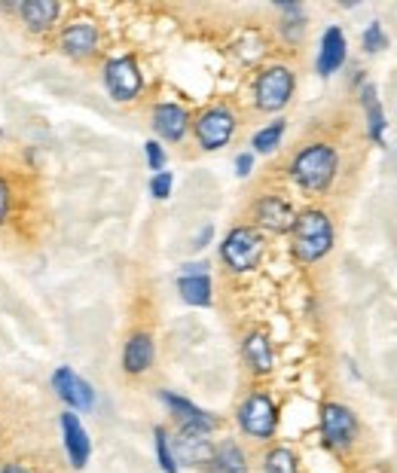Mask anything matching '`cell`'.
<instances>
[{"label": "cell", "mask_w": 397, "mask_h": 473, "mask_svg": "<svg viewBox=\"0 0 397 473\" xmlns=\"http://www.w3.org/2000/svg\"><path fill=\"white\" fill-rule=\"evenodd\" d=\"M339 168V156L331 143H309L291 162V177L306 193H324Z\"/></svg>", "instance_id": "1"}, {"label": "cell", "mask_w": 397, "mask_h": 473, "mask_svg": "<svg viewBox=\"0 0 397 473\" xmlns=\"http://www.w3.org/2000/svg\"><path fill=\"white\" fill-rule=\"evenodd\" d=\"M293 253L300 263H318L333 248V223L324 211H303L293 221Z\"/></svg>", "instance_id": "2"}, {"label": "cell", "mask_w": 397, "mask_h": 473, "mask_svg": "<svg viewBox=\"0 0 397 473\" xmlns=\"http://www.w3.org/2000/svg\"><path fill=\"white\" fill-rule=\"evenodd\" d=\"M236 422H238V428H242V434L251 437V440H260V443L272 440L278 430L276 400H272L266 391H251V394L238 403Z\"/></svg>", "instance_id": "3"}, {"label": "cell", "mask_w": 397, "mask_h": 473, "mask_svg": "<svg viewBox=\"0 0 397 473\" xmlns=\"http://www.w3.org/2000/svg\"><path fill=\"white\" fill-rule=\"evenodd\" d=\"M263 251H266L263 236L254 226H236L221 244V257L232 272L257 269L260 260H263Z\"/></svg>", "instance_id": "4"}, {"label": "cell", "mask_w": 397, "mask_h": 473, "mask_svg": "<svg viewBox=\"0 0 397 473\" xmlns=\"http://www.w3.org/2000/svg\"><path fill=\"white\" fill-rule=\"evenodd\" d=\"M321 437L333 452L352 449L358 440V415L342 403H324L321 407Z\"/></svg>", "instance_id": "5"}, {"label": "cell", "mask_w": 397, "mask_h": 473, "mask_svg": "<svg viewBox=\"0 0 397 473\" xmlns=\"http://www.w3.org/2000/svg\"><path fill=\"white\" fill-rule=\"evenodd\" d=\"M291 95H293V74H291V67H284V65L266 67L254 83V101L260 111H266V113L282 111L287 101H291Z\"/></svg>", "instance_id": "6"}, {"label": "cell", "mask_w": 397, "mask_h": 473, "mask_svg": "<svg viewBox=\"0 0 397 473\" xmlns=\"http://www.w3.org/2000/svg\"><path fill=\"white\" fill-rule=\"evenodd\" d=\"M105 86H107V92H111L113 101H135L141 95V89H144V77H141L138 61H135L132 56L107 61Z\"/></svg>", "instance_id": "7"}, {"label": "cell", "mask_w": 397, "mask_h": 473, "mask_svg": "<svg viewBox=\"0 0 397 473\" xmlns=\"http://www.w3.org/2000/svg\"><path fill=\"white\" fill-rule=\"evenodd\" d=\"M232 132H236V116L230 107H208L205 113H198L196 120V138L202 150H221L227 147Z\"/></svg>", "instance_id": "8"}, {"label": "cell", "mask_w": 397, "mask_h": 473, "mask_svg": "<svg viewBox=\"0 0 397 473\" xmlns=\"http://www.w3.org/2000/svg\"><path fill=\"white\" fill-rule=\"evenodd\" d=\"M101 46V34L98 25L89 22V19H74L71 25H65V31L58 34V50L74 61H86L98 52Z\"/></svg>", "instance_id": "9"}, {"label": "cell", "mask_w": 397, "mask_h": 473, "mask_svg": "<svg viewBox=\"0 0 397 473\" xmlns=\"http://www.w3.org/2000/svg\"><path fill=\"white\" fill-rule=\"evenodd\" d=\"M160 397H162V403L168 407V413L175 415V422H177V428L181 430H196V434H214L217 430V415H211V413H205V409H198L193 400H187V397H181V394H171V391H160Z\"/></svg>", "instance_id": "10"}, {"label": "cell", "mask_w": 397, "mask_h": 473, "mask_svg": "<svg viewBox=\"0 0 397 473\" xmlns=\"http://www.w3.org/2000/svg\"><path fill=\"white\" fill-rule=\"evenodd\" d=\"M171 449H175L177 468L187 464V468H211L214 464V443L208 440V434H196V430H181L171 437Z\"/></svg>", "instance_id": "11"}, {"label": "cell", "mask_w": 397, "mask_h": 473, "mask_svg": "<svg viewBox=\"0 0 397 473\" xmlns=\"http://www.w3.org/2000/svg\"><path fill=\"white\" fill-rule=\"evenodd\" d=\"M52 388H56V394L67 403L71 413H77V409L80 413H92L95 409L92 385H89L86 379H80L71 367H58L56 373H52Z\"/></svg>", "instance_id": "12"}, {"label": "cell", "mask_w": 397, "mask_h": 473, "mask_svg": "<svg viewBox=\"0 0 397 473\" xmlns=\"http://www.w3.org/2000/svg\"><path fill=\"white\" fill-rule=\"evenodd\" d=\"M61 424V440H65V452L67 458H71V468L83 470L89 464V458H92V440H89L83 422H80L77 413H71V409H65L58 418Z\"/></svg>", "instance_id": "13"}, {"label": "cell", "mask_w": 397, "mask_h": 473, "mask_svg": "<svg viewBox=\"0 0 397 473\" xmlns=\"http://www.w3.org/2000/svg\"><path fill=\"white\" fill-rule=\"evenodd\" d=\"M254 217H257V223L269 232H291L293 221H297L291 202H284L282 196H263L260 198V202L254 205Z\"/></svg>", "instance_id": "14"}, {"label": "cell", "mask_w": 397, "mask_h": 473, "mask_svg": "<svg viewBox=\"0 0 397 473\" xmlns=\"http://www.w3.org/2000/svg\"><path fill=\"white\" fill-rule=\"evenodd\" d=\"M153 358H156L153 336L144 333V330L128 336L126 348H122V369H126L128 376H144L150 367H153Z\"/></svg>", "instance_id": "15"}, {"label": "cell", "mask_w": 397, "mask_h": 473, "mask_svg": "<svg viewBox=\"0 0 397 473\" xmlns=\"http://www.w3.org/2000/svg\"><path fill=\"white\" fill-rule=\"evenodd\" d=\"M153 128H156L160 138L177 143V141H183V135H187V128H190V113L183 111L181 105H171V101H166V105H156Z\"/></svg>", "instance_id": "16"}, {"label": "cell", "mask_w": 397, "mask_h": 473, "mask_svg": "<svg viewBox=\"0 0 397 473\" xmlns=\"http://www.w3.org/2000/svg\"><path fill=\"white\" fill-rule=\"evenodd\" d=\"M16 10H19V19L25 22V28L34 34H46L61 16V6L56 0H22Z\"/></svg>", "instance_id": "17"}, {"label": "cell", "mask_w": 397, "mask_h": 473, "mask_svg": "<svg viewBox=\"0 0 397 473\" xmlns=\"http://www.w3.org/2000/svg\"><path fill=\"white\" fill-rule=\"evenodd\" d=\"M342 61H346V34H342V28H327L318 52V74L331 77L333 71L342 67Z\"/></svg>", "instance_id": "18"}, {"label": "cell", "mask_w": 397, "mask_h": 473, "mask_svg": "<svg viewBox=\"0 0 397 473\" xmlns=\"http://www.w3.org/2000/svg\"><path fill=\"white\" fill-rule=\"evenodd\" d=\"M242 354H245V363H248L254 376H269L272 373V363H276V358H272V345H269V339H266V333H248L245 336Z\"/></svg>", "instance_id": "19"}, {"label": "cell", "mask_w": 397, "mask_h": 473, "mask_svg": "<svg viewBox=\"0 0 397 473\" xmlns=\"http://www.w3.org/2000/svg\"><path fill=\"white\" fill-rule=\"evenodd\" d=\"M211 470L217 473H248V455L236 440H223L214 446V464Z\"/></svg>", "instance_id": "20"}, {"label": "cell", "mask_w": 397, "mask_h": 473, "mask_svg": "<svg viewBox=\"0 0 397 473\" xmlns=\"http://www.w3.org/2000/svg\"><path fill=\"white\" fill-rule=\"evenodd\" d=\"M263 473H300V458L291 446H272L260 464Z\"/></svg>", "instance_id": "21"}, {"label": "cell", "mask_w": 397, "mask_h": 473, "mask_svg": "<svg viewBox=\"0 0 397 473\" xmlns=\"http://www.w3.org/2000/svg\"><path fill=\"white\" fill-rule=\"evenodd\" d=\"M183 303L190 306H211V278L208 275H181L177 281Z\"/></svg>", "instance_id": "22"}, {"label": "cell", "mask_w": 397, "mask_h": 473, "mask_svg": "<svg viewBox=\"0 0 397 473\" xmlns=\"http://www.w3.org/2000/svg\"><path fill=\"white\" fill-rule=\"evenodd\" d=\"M361 101L367 105L370 138H373L376 143H382V128H385V116H382L379 101H376V89H373V86H364V92H361Z\"/></svg>", "instance_id": "23"}, {"label": "cell", "mask_w": 397, "mask_h": 473, "mask_svg": "<svg viewBox=\"0 0 397 473\" xmlns=\"http://www.w3.org/2000/svg\"><path fill=\"white\" fill-rule=\"evenodd\" d=\"M153 446H156V458H160L162 473H181V468H177V458H175V449H171V437L162 424L160 428H153Z\"/></svg>", "instance_id": "24"}, {"label": "cell", "mask_w": 397, "mask_h": 473, "mask_svg": "<svg viewBox=\"0 0 397 473\" xmlns=\"http://www.w3.org/2000/svg\"><path fill=\"white\" fill-rule=\"evenodd\" d=\"M282 135H284V120H276V122H269L266 128H260L251 143H254L257 153H272V150L282 143Z\"/></svg>", "instance_id": "25"}, {"label": "cell", "mask_w": 397, "mask_h": 473, "mask_svg": "<svg viewBox=\"0 0 397 473\" xmlns=\"http://www.w3.org/2000/svg\"><path fill=\"white\" fill-rule=\"evenodd\" d=\"M361 43H364V50H367V52H379V50H385V46H388V37H385V31H382V25H379V22L370 25V28L364 31V37H361Z\"/></svg>", "instance_id": "26"}, {"label": "cell", "mask_w": 397, "mask_h": 473, "mask_svg": "<svg viewBox=\"0 0 397 473\" xmlns=\"http://www.w3.org/2000/svg\"><path fill=\"white\" fill-rule=\"evenodd\" d=\"M144 150H147V162H150V168L160 174L162 166H166V150L160 147V141H147L144 143Z\"/></svg>", "instance_id": "27"}, {"label": "cell", "mask_w": 397, "mask_h": 473, "mask_svg": "<svg viewBox=\"0 0 397 473\" xmlns=\"http://www.w3.org/2000/svg\"><path fill=\"white\" fill-rule=\"evenodd\" d=\"M150 193H153L156 198H168V193H171V174L168 171H160V174L150 181Z\"/></svg>", "instance_id": "28"}, {"label": "cell", "mask_w": 397, "mask_h": 473, "mask_svg": "<svg viewBox=\"0 0 397 473\" xmlns=\"http://www.w3.org/2000/svg\"><path fill=\"white\" fill-rule=\"evenodd\" d=\"M10 208H12L10 183H6V177H0V226L6 223V217H10Z\"/></svg>", "instance_id": "29"}, {"label": "cell", "mask_w": 397, "mask_h": 473, "mask_svg": "<svg viewBox=\"0 0 397 473\" xmlns=\"http://www.w3.org/2000/svg\"><path fill=\"white\" fill-rule=\"evenodd\" d=\"M251 168H254V156H251V153H242V156H238V159H236V174H238V177H248Z\"/></svg>", "instance_id": "30"}, {"label": "cell", "mask_w": 397, "mask_h": 473, "mask_svg": "<svg viewBox=\"0 0 397 473\" xmlns=\"http://www.w3.org/2000/svg\"><path fill=\"white\" fill-rule=\"evenodd\" d=\"M0 473H34V470L22 461H6L4 468H0Z\"/></svg>", "instance_id": "31"}, {"label": "cell", "mask_w": 397, "mask_h": 473, "mask_svg": "<svg viewBox=\"0 0 397 473\" xmlns=\"http://www.w3.org/2000/svg\"><path fill=\"white\" fill-rule=\"evenodd\" d=\"M183 275H208V263H193V266H183Z\"/></svg>", "instance_id": "32"}, {"label": "cell", "mask_w": 397, "mask_h": 473, "mask_svg": "<svg viewBox=\"0 0 397 473\" xmlns=\"http://www.w3.org/2000/svg\"><path fill=\"white\" fill-rule=\"evenodd\" d=\"M211 232H214V229H211V226H205V229L198 232V238H196V244H193V248H205V244L211 242Z\"/></svg>", "instance_id": "33"}]
</instances>
